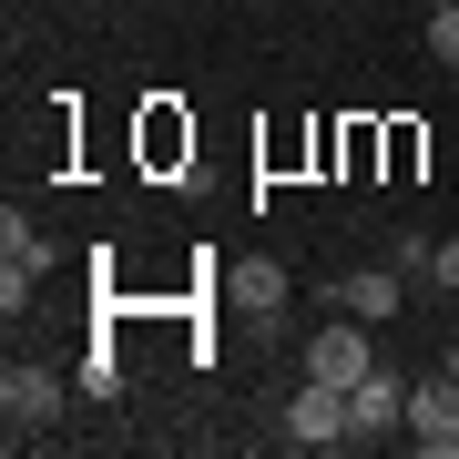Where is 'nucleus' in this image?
I'll return each instance as SVG.
<instances>
[{
	"label": "nucleus",
	"mask_w": 459,
	"mask_h": 459,
	"mask_svg": "<svg viewBox=\"0 0 459 459\" xmlns=\"http://www.w3.org/2000/svg\"><path fill=\"white\" fill-rule=\"evenodd\" d=\"M347 409H358V439H377V429H398V419H409V377L368 368L358 388H347Z\"/></svg>",
	"instance_id": "6e6552de"
},
{
	"label": "nucleus",
	"mask_w": 459,
	"mask_h": 459,
	"mask_svg": "<svg viewBox=\"0 0 459 459\" xmlns=\"http://www.w3.org/2000/svg\"><path fill=\"white\" fill-rule=\"evenodd\" d=\"M409 439L429 459H459V377L449 368H429L419 388H409Z\"/></svg>",
	"instance_id": "f03ea898"
},
{
	"label": "nucleus",
	"mask_w": 459,
	"mask_h": 459,
	"mask_svg": "<svg viewBox=\"0 0 459 459\" xmlns=\"http://www.w3.org/2000/svg\"><path fill=\"white\" fill-rule=\"evenodd\" d=\"M82 388H92V398H113V388H123V347H113V337L82 347Z\"/></svg>",
	"instance_id": "1a4fd4ad"
},
{
	"label": "nucleus",
	"mask_w": 459,
	"mask_h": 459,
	"mask_svg": "<svg viewBox=\"0 0 459 459\" xmlns=\"http://www.w3.org/2000/svg\"><path fill=\"white\" fill-rule=\"evenodd\" d=\"M429 286H439V296H459V235H449L439 255H429Z\"/></svg>",
	"instance_id": "9b49d317"
},
{
	"label": "nucleus",
	"mask_w": 459,
	"mask_h": 459,
	"mask_svg": "<svg viewBox=\"0 0 459 459\" xmlns=\"http://www.w3.org/2000/svg\"><path fill=\"white\" fill-rule=\"evenodd\" d=\"M41 276H51V246H41V225H21V204H11V225H0V307H31L41 296Z\"/></svg>",
	"instance_id": "7ed1b4c3"
},
{
	"label": "nucleus",
	"mask_w": 459,
	"mask_h": 459,
	"mask_svg": "<svg viewBox=\"0 0 459 459\" xmlns=\"http://www.w3.org/2000/svg\"><path fill=\"white\" fill-rule=\"evenodd\" d=\"M286 439H296V449H337V439H358V409H347V388L307 377V388L286 398Z\"/></svg>",
	"instance_id": "f257e3e1"
},
{
	"label": "nucleus",
	"mask_w": 459,
	"mask_h": 459,
	"mask_svg": "<svg viewBox=\"0 0 459 459\" xmlns=\"http://www.w3.org/2000/svg\"><path fill=\"white\" fill-rule=\"evenodd\" d=\"M368 368H377L368 316H337V327H316V337H307V377H327V388H358Z\"/></svg>",
	"instance_id": "20e7f679"
},
{
	"label": "nucleus",
	"mask_w": 459,
	"mask_h": 459,
	"mask_svg": "<svg viewBox=\"0 0 459 459\" xmlns=\"http://www.w3.org/2000/svg\"><path fill=\"white\" fill-rule=\"evenodd\" d=\"M214 286H225V307H235V316H255V327H276V316H286V265H265V255L225 265Z\"/></svg>",
	"instance_id": "39448f33"
},
{
	"label": "nucleus",
	"mask_w": 459,
	"mask_h": 459,
	"mask_svg": "<svg viewBox=\"0 0 459 459\" xmlns=\"http://www.w3.org/2000/svg\"><path fill=\"white\" fill-rule=\"evenodd\" d=\"M429 11H459V0H429Z\"/></svg>",
	"instance_id": "ddd939ff"
},
{
	"label": "nucleus",
	"mask_w": 459,
	"mask_h": 459,
	"mask_svg": "<svg viewBox=\"0 0 459 459\" xmlns=\"http://www.w3.org/2000/svg\"><path fill=\"white\" fill-rule=\"evenodd\" d=\"M439 368H449V377H459V337H449V358H439Z\"/></svg>",
	"instance_id": "f8f14e48"
},
{
	"label": "nucleus",
	"mask_w": 459,
	"mask_h": 459,
	"mask_svg": "<svg viewBox=\"0 0 459 459\" xmlns=\"http://www.w3.org/2000/svg\"><path fill=\"white\" fill-rule=\"evenodd\" d=\"M398 296H409V276H398V265H347V276H337V316H368V327H388Z\"/></svg>",
	"instance_id": "423d86ee"
},
{
	"label": "nucleus",
	"mask_w": 459,
	"mask_h": 459,
	"mask_svg": "<svg viewBox=\"0 0 459 459\" xmlns=\"http://www.w3.org/2000/svg\"><path fill=\"white\" fill-rule=\"evenodd\" d=\"M429 62L459 72V11H429Z\"/></svg>",
	"instance_id": "9d476101"
},
{
	"label": "nucleus",
	"mask_w": 459,
	"mask_h": 459,
	"mask_svg": "<svg viewBox=\"0 0 459 459\" xmlns=\"http://www.w3.org/2000/svg\"><path fill=\"white\" fill-rule=\"evenodd\" d=\"M51 409H62V377H51V368H31V358H21L11 377H0V419H11V429H41Z\"/></svg>",
	"instance_id": "0eeeda50"
}]
</instances>
